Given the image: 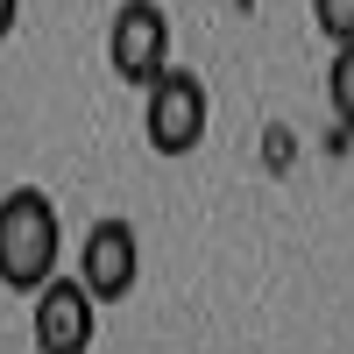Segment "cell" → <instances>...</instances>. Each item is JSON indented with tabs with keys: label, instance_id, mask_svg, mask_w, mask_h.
Wrapping results in <instances>:
<instances>
[{
	"label": "cell",
	"instance_id": "cell-1",
	"mask_svg": "<svg viewBox=\"0 0 354 354\" xmlns=\"http://www.w3.org/2000/svg\"><path fill=\"white\" fill-rule=\"evenodd\" d=\"M64 262V220H57L50 192L15 185L0 198V283L8 290H43Z\"/></svg>",
	"mask_w": 354,
	"mask_h": 354
},
{
	"label": "cell",
	"instance_id": "cell-2",
	"mask_svg": "<svg viewBox=\"0 0 354 354\" xmlns=\"http://www.w3.org/2000/svg\"><path fill=\"white\" fill-rule=\"evenodd\" d=\"M205 128H213V100H205V78L198 71H163L149 93H142V135H149L156 156H192Z\"/></svg>",
	"mask_w": 354,
	"mask_h": 354
},
{
	"label": "cell",
	"instance_id": "cell-3",
	"mask_svg": "<svg viewBox=\"0 0 354 354\" xmlns=\"http://www.w3.org/2000/svg\"><path fill=\"white\" fill-rule=\"evenodd\" d=\"M106 64L121 85H135V93H149V85L170 71V15L156 8V0H121L106 21Z\"/></svg>",
	"mask_w": 354,
	"mask_h": 354
},
{
	"label": "cell",
	"instance_id": "cell-4",
	"mask_svg": "<svg viewBox=\"0 0 354 354\" xmlns=\"http://www.w3.org/2000/svg\"><path fill=\"white\" fill-rule=\"evenodd\" d=\"M28 333H36V354H93V340H100V298L85 290V277H50L36 290Z\"/></svg>",
	"mask_w": 354,
	"mask_h": 354
},
{
	"label": "cell",
	"instance_id": "cell-5",
	"mask_svg": "<svg viewBox=\"0 0 354 354\" xmlns=\"http://www.w3.org/2000/svg\"><path fill=\"white\" fill-rule=\"evenodd\" d=\"M78 277H85V290H93L100 305H121L135 290V277H142V234L121 213L93 220L85 227V248H78Z\"/></svg>",
	"mask_w": 354,
	"mask_h": 354
},
{
	"label": "cell",
	"instance_id": "cell-6",
	"mask_svg": "<svg viewBox=\"0 0 354 354\" xmlns=\"http://www.w3.org/2000/svg\"><path fill=\"white\" fill-rule=\"evenodd\" d=\"M326 100H333V121L354 128V36L333 43V64H326Z\"/></svg>",
	"mask_w": 354,
	"mask_h": 354
},
{
	"label": "cell",
	"instance_id": "cell-7",
	"mask_svg": "<svg viewBox=\"0 0 354 354\" xmlns=\"http://www.w3.org/2000/svg\"><path fill=\"white\" fill-rule=\"evenodd\" d=\"M312 21L326 43H347L354 36V0H312Z\"/></svg>",
	"mask_w": 354,
	"mask_h": 354
},
{
	"label": "cell",
	"instance_id": "cell-8",
	"mask_svg": "<svg viewBox=\"0 0 354 354\" xmlns=\"http://www.w3.org/2000/svg\"><path fill=\"white\" fill-rule=\"evenodd\" d=\"M15 21H21V0H0V36H15Z\"/></svg>",
	"mask_w": 354,
	"mask_h": 354
}]
</instances>
